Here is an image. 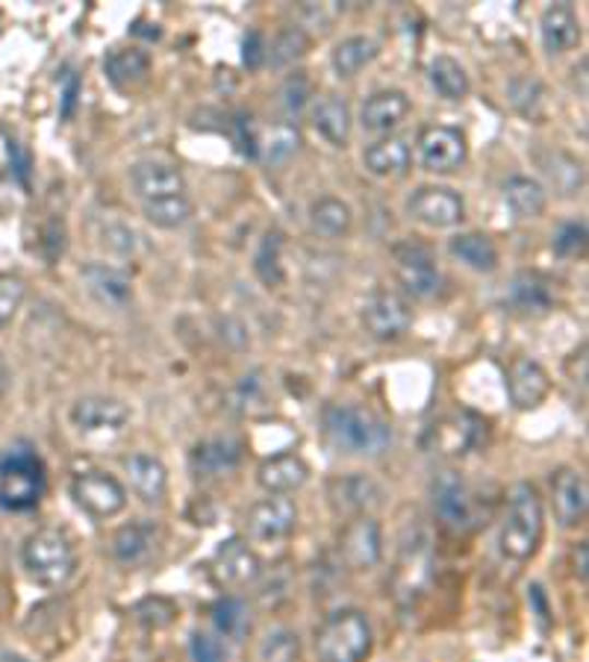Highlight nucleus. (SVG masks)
Segmentation results:
<instances>
[{
  "mask_svg": "<svg viewBox=\"0 0 589 662\" xmlns=\"http://www.w3.org/2000/svg\"><path fill=\"white\" fill-rule=\"evenodd\" d=\"M213 575L222 586L239 589V586L254 583L260 577V557L242 539H227L215 551Z\"/></svg>",
  "mask_w": 589,
  "mask_h": 662,
  "instance_id": "nucleus-20",
  "label": "nucleus"
},
{
  "mask_svg": "<svg viewBox=\"0 0 589 662\" xmlns=\"http://www.w3.org/2000/svg\"><path fill=\"white\" fill-rule=\"evenodd\" d=\"M24 298V283L19 277H0V318H10Z\"/></svg>",
  "mask_w": 589,
  "mask_h": 662,
  "instance_id": "nucleus-49",
  "label": "nucleus"
},
{
  "mask_svg": "<svg viewBox=\"0 0 589 662\" xmlns=\"http://www.w3.org/2000/svg\"><path fill=\"white\" fill-rule=\"evenodd\" d=\"M375 39H368V36H351V39L339 42L337 50H333V71H337V78L342 80L357 78L363 68L375 62Z\"/></svg>",
  "mask_w": 589,
  "mask_h": 662,
  "instance_id": "nucleus-36",
  "label": "nucleus"
},
{
  "mask_svg": "<svg viewBox=\"0 0 589 662\" xmlns=\"http://www.w3.org/2000/svg\"><path fill=\"white\" fill-rule=\"evenodd\" d=\"M554 253H557V257H566V260L584 257V253H587V224H584V221L563 224L557 236H554Z\"/></svg>",
  "mask_w": 589,
  "mask_h": 662,
  "instance_id": "nucleus-45",
  "label": "nucleus"
},
{
  "mask_svg": "<svg viewBox=\"0 0 589 662\" xmlns=\"http://www.w3.org/2000/svg\"><path fill=\"white\" fill-rule=\"evenodd\" d=\"M407 212L410 218H415L425 227L434 230H448L457 227L466 218V203L455 189H445V186H422L410 194L407 201Z\"/></svg>",
  "mask_w": 589,
  "mask_h": 662,
  "instance_id": "nucleus-10",
  "label": "nucleus"
},
{
  "mask_svg": "<svg viewBox=\"0 0 589 662\" xmlns=\"http://www.w3.org/2000/svg\"><path fill=\"white\" fill-rule=\"evenodd\" d=\"M130 486L145 504H163L165 492H168V471L151 453H133L125 460Z\"/></svg>",
  "mask_w": 589,
  "mask_h": 662,
  "instance_id": "nucleus-25",
  "label": "nucleus"
},
{
  "mask_svg": "<svg viewBox=\"0 0 589 662\" xmlns=\"http://www.w3.org/2000/svg\"><path fill=\"white\" fill-rule=\"evenodd\" d=\"M540 29L549 54H566L580 42V21L575 10L566 7V3H554V7L542 12Z\"/></svg>",
  "mask_w": 589,
  "mask_h": 662,
  "instance_id": "nucleus-27",
  "label": "nucleus"
},
{
  "mask_svg": "<svg viewBox=\"0 0 589 662\" xmlns=\"http://www.w3.org/2000/svg\"><path fill=\"white\" fill-rule=\"evenodd\" d=\"M83 283H86L89 295L104 307L125 309L127 304H133V280L113 265L89 262V265H83Z\"/></svg>",
  "mask_w": 589,
  "mask_h": 662,
  "instance_id": "nucleus-21",
  "label": "nucleus"
},
{
  "mask_svg": "<svg viewBox=\"0 0 589 662\" xmlns=\"http://www.w3.org/2000/svg\"><path fill=\"white\" fill-rule=\"evenodd\" d=\"M360 318H363V327L375 342H398L413 324L410 307L404 304V298H398L396 292H375L363 304Z\"/></svg>",
  "mask_w": 589,
  "mask_h": 662,
  "instance_id": "nucleus-11",
  "label": "nucleus"
},
{
  "mask_svg": "<svg viewBox=\"0 0 589 662\" xmlns=\"http://www.w3.org/2000/svg\"><path fill=\"white\" fill-rule=\"evenodd\" d=\"M281 250H283V233L281 230L266 233V239L260 241L257 257H254V271H257V277H260L266 286H281L283 277H286V274H283Z\"/></svg>",
  "mask_w": 589,
  "mask_h": 662,
  "instance_id": "nucleus-39",
  "label": "nucleus"
},
{
  "mask_svg": "<svg viewBox=\"0 0 589 662\" xmlns=\"http://www.w3.org/2000/svg\"><path fill=\"white\" fill-rule=\"evenodd\" d=\"M48 489V469L27 441L10 445L0 457V509L30 512L36 509Z\"/></svg>",
  "mask_w": 589,
  "mask_h": 662,
  "instance_id": "nucleus-2",
  "label": "nucleus"
},
{
  "mask_svg": "<svg viewBox=\"0 0 589 662\" xmlns=\"http://www.w3.org/2000/svg\"><path fill=\"white\" fill-rule=\"evenodd\" d=\"M145 210V218L154 224V227H163V230H175V227H184L189 215H192V203L186 194L180 198H165V201L154 203H142Z\"/></svg>",
  "mask_w": 589,
  "mask_h": 662,
  "instance_id": "nucleus-41",
  "label": "nucleus"
},
{
  "mask_svg": "<svg viewBox=\"0 0 589 662\" xmlns=\"http://www.w3.org/2000/svg\"><path fill=\"white\" fill-rule=\"evenodd\" d=\"M7 151H10V159H12V168H15V174H19V180L27 186L30 180V154L21 147V142H15V139H10L7 142Z\"/></svg>",
  "mask_w": 589,
  "mask_h": 662,
  "instance_id": "nucleus-51",
  "label": "nucleus"
},
{
  "mask_svg": "<svg viewBox=\"0 0 589 662\" xmlns=\"http://www.w3.org/2000/svg\"><path fill=\"white\" fill-rule=\"evenodd\" d=\"M434 509L445 528L472 530L481 524V504L460 471H443L434 483Z\"/></svg>",
  "mask_w": 589,
  "mask_h": 662,
  "instance_id": "nucleus-7",
  "label": "nucleus"
},
{
  "mask_svg": "<svg viewBox=\"0 0 589 662\" xmlns=\"http://www.w3.org/2000/svg\"><path fill=\"white\" fill-rule=\"evenodd\" d=\"M313 127H316L319 135H325L330 144L345 147L351 139V127H354L349 101H342L339 95L321 97L319 104L313 106Z\"/></svg>",
  "mask_w": 589,
  "mask_h": 662,
  "instance_id": "nucleus-28",
  "label": "nucleus"
},
{
  "mask_svg": "<svg viewBox=\"0 0 589 662\" xmlns=\"http://www.w3.org/2000/svg\"><path fill=\"white\" fill-rule=\"evenodd\" d=\"M419 156H422V165L427 172L451 174L466 163L469 147H466V139L460 130L434 125L419 133Z\"/></svg>",
  "mask_w": 589,
  "mask_h": 662,
  "instance_id": "nucleus-12",
  "label": "nucleus"
},
{
  "mask_svg": "<svg viewBox=\"0 0 589 662\" xmlns=\"http://www.w3.org/2000/svg\"><path fill=\"white\" fill-rule=\"evenodd\" d=\"M136 239H139V236H136L133 230L121 227V224H109L107 230H104V245H109V248L118 250V253H133Z\"/></svg>",
  "mask_w": 589,
  "mask_h": 662,
  "instance_id": "nucleus-50",
  "label": "nucleus"
},
{
  "mask_svg": "<svg viewBox=\"0 0 589 662\" xmlns=\"http://www.w3.org/2000/svg\"><path fill=\"white\" fill-rule=\"evenodd\" d=\"M71 498L92 519H113L127 507V489L107 471H86L71 481Z\"/></svg>",
  "mask_w": 589,
  "mask_h": 662,
  "instance_id": "nucleus-8",
  "label": "nucleus"
},
{
  "mask_svg": "<svg viewBox=\"0 0 589 662\" xmlns=\"http://www.w3.org/2000/svg\"><path fill=\"white\" fill-rule=\"evenodd\" d=\"M328 495L330 504L339 509V512H366L368 507H375L380 500V489L377 483L366 474H349V477H333L328 483Z\"/></svg>",
  "mask_w": 589,
  "mask_h": 662,
  "instance_id": "nucleus-26",
  "label": "nucleus"
},
{
  "mask_svg": "<svg viewBox=\"0 0 589 662\" xmlns=\"http://www.w3.org/2000/svg\"><path fill=\"white\" fill-rule=\"evenodd\" d=\"M351 221H354V212L342 198H319V201L309 206V224L319 236H328V239H337V236H345L351 230Z\"/></svg>",
  "mask_w": 589,
  "mask_h": 662,
  "instance_id": "nucleus-33",
  "label": "nucleus"
},
{
  "mask_svg": "<svg viewBox=\"0 0 589 662\" xmlns=\"http://www.w3.org/2000/svg\"><path fill=\"white\" fill-rule=\"evenodd\" d=\"M587 557H589V547L587 542H578V547H575V577H578L580 583H587Z\"/></svg>",
  "mask_w": 589,
  "mask_h": 662,
  "instance_id": "nucleus-54",
  "label": "nucleus"
},
{
  "mask_svg": "<svg viewBox=\"0 0 589 662\" xmlns=\"http://www.w3.org/2000/svg\"><path fill=\"white\" fill-rule=\"evenodd\" d=\"M130 182L142 203L165 201V198H180L186 194L184 174L175 165L160 163V159H142L130 168Z\"/></svg>",
  "mask_w": 589,
  "mask_h": 662,
  "instance_id": "nucleus-17",
  "label": "nucleus"
},
{
  "mask_svg": "<svg viewBox=\"0 0 589 662\" xmlns=\"http://www.w3.org/2000/svg\"><path fill=\"white\" fill-rule=\"evenodd\" d=\"M210 618H213L215 636L219 639H231V642H242L248 630H251V610L245 601L239 598H222L215 601L213 610H210Z\"/></svg>",
  "mask_w": 589,
  "mask_h": 662,
  "instance_id": "nucleus-34",
  "label": "nucleus"
},
{
  "mask_svg": "<svg viewBox=\"0 0 589 662\" xmlns=\"http://www.w3.org/2000/svg\"><path fill=\"white\" fill-rule=\"evenodd\" d=\"M257 147H262V154H266V163H271V165L286 163L290 156L298 154V147H301L298 127H295V125L271 127L269 133H266V139H260V142H257Z\"/></svg>",
  "mask_w": 589,
  "mask_h": 662,
  "instance_id": "nucleus-40",
  "label": "nucleus"
},
{
  "mask_svg": "<svg viewBox=\"0 0 589 662\" xmlns=\"http://www.w3.org/2000/svg\"><path fill=\"white\" fill-rule=\"evenodd\" d=\"M504 201L516 218H540L545 212V189L531 177H510L504 182Z\"/></svg>",
  "mask_w": 589,
  "mask_h": 662,
  "instance_id": "nucleus-35",
  "label": "nucleus"
},
{
  "mask_svg": "<svg viewBox=\"0 0 589 662\" xmlns=\"http://www.w3.org/2000/svg\"><path fill=\"white\" fill-rule=\"evenodd\" d=\"M136 615H139V618H142L145 624L163 627V624H168L172 618H175V606L168 604V601L163 604V598H148L145 604H139Z\"/></svg>",
  "mask_w": 589,
  "mask_h": 662,
  "instance_id": "nucleus-48",
  "label": "nucleus"
},
{
  "mask_svg": "<svg viewBox=\"0 0 589 662\" xmlns=\"http://www.w3.org/2000/svg\"><path fill=\"white\" fill-rule=\"evenodd\" d=\"M434 575V547L427 530H410L401 545L396 566V595L401 604H413L422 595Z\"/></svg>",
  "mask_w": 589,
  "mask_h": 662,
  "instance_id": "nucleus-6",
  "label": "nucleus"
},
{
  "mask_svg": "<svg viewBox=\"0 0 589 662\" xmlns=\"http://www.w3.org/2000/svg\"><path fill=\"white\" fill-rule=\"evenodd\" d=\"M21 563L36 583L59 589L78 571V551L62 530L42 528L30 533L21 547Z\"/></svg>",
  "mask_w": 589,
  "mask_h": 662,
  "instance_id": "nucleus-4",
  "label": "nucleus"
},
{
  "mask_svg": "<svg viewBox=\"0 0 589 662\" xmlns=\"http://www.w3.org/2000/svg\"><path fill=\"white\" fill-rule=\"evenodd\" d=\"M309 45H313V42H309V36L304 33V29L290 27V29H283L281 36L271 42V48H266V59H269L274 68H286V66H292L295 59L307 57Z\"/></svg>",
  "mask_w": 589,
  "mask_h": 662,
  "instance_id": "nucleus-42",
  "label": "nucleus"
},
{
  "mask_svg": "<svg viewBox=\"0 0 589 662\" xmlns=\"http://www.w3.org/2000/svg\"><path fill=\"white\" fill-rule=\"evenodd\" d=\"M309 477L307 462L295 457V453H281V457H271L260 465L257 471V483L269 495H290V492L301 489Z\"/></svg>",
  "mask_w": 589,
  "mask_h": 662,
  "instance_id": "nucleus-24",
  "label": "nucleus"
},
{
  "mask_svg": "<svg viewBox=\"0 0 589 662\" xmlns=\"http://www.w3.org/2000/svg\"><path fill=\"white\" fill-rule=\"evenodd\" d=\"M339 557L345 559V566L354 571H368L375 568L384 557V536L380 524L372 516H357L345 524L339 536Z\"/></svg>",
  "mask_w": 589,
  "mask_h": 662,
  "instance_id": "nucleus-13",
  "label": "nucleus"
},
{
  "mask_svg": "<svg viewBox=\"0 0 589 662\" xmlns=\"http://www.w3.org/2000/svg\"><path fill=\"white\" fill-rule=\"evenodd\" d=\"M298 657H301L298 634H292V630H286V627L269 634L260 645L262 662H298Z\"/></svg>",
  "mask_w": 589,
  "mask_h": 662,
  "instance_id": "nucleus-44",
  "label": "nucleus"
},
{
  "mask_svg": "<svg viewBox=\"0 0 589 662\" xmlns=\"http://www.w3.org/2000/svg\"><path fill=\"white\" fill-rule=\"evenodd\" d=\"M545 528V512H542L540 492L531 483H516L507 495V512H504L498 547L513 563H525L537 554Z\"/></svg>",
  "mask_w": 589,
  "mask_h": 662,
  "instance_id": "nucleus-3",
  "label": "nucleus"
},
{
  "mask_svg": "<svg viewBox=\"0 0 589 662\" xmlns=\"http://www.w3.org/2000/svg\"><path fill=\"white\" fill-rule=\"evenodd\" d=\"M78 88H80V80L71 74L68 78V86H66V109H62V116H71L74 113V101H78Z\"/></svg>",
  "mask_w": 589,
  "mask_h": 662,
  "instance_id": "nucleus-55",
  "label": "nucleus"
},
{
  "mask_svg": "<svg viewBox=\"0 0 589 662\" xmlns=\"http://www.w3.org/2000/svg\"><path fill=\"white\" fill-rule=\"evenodd\" d=\"M448 250H451V257H457L472 271H481V274H490V271L498 269V250L481 233H460V236L448 241Z\"/></svg>",
  "mask_w": 589,
  "mask_h": 662,
  "instance_id": "nucleus-32",
  "label": "nucleus"
},
{
  "mask_svg": "<svg viewBox=\"0 0 589 662\" xmlns=\"http://www.w3.org/2000/svg\"><path fill=\"white\" fill-rule=\"evenodd\" d=\"M483 436V422L472 413H451L431 424L427 430V448H434L448 457H463V453L474 451L478 441Z\"/></svg>",
  "mask_w": 589,
  "mask_h": 662,
  "instance_id": "nucleus-16",
  "label": "nucleus"
},
{
  "mask_svg": "<svg viewBox=\"0 0 589 662\" xmlns=\"http://www.w3.org/2000/svg\"><path fill=\"white\" fill-rule=\"evenodd\" d=\"M104 71H107V80L116 88H133L148 80L151 57L139 48H116L109 50L107 59H104Z\"/></svg>",
  "mask_w": 589,
  "mask_h": 662,
  "instance_id": "nucleus-30",
  "label": "nucleus"
},
{
  "mask_svg": "<svg viewBox=\"0 0 589 662\" xmlns=\"http://www.w3.org/2000/svg\"><path fill=\"white\" fill-rule=\"evenodd\" d=\"M10 365H7V359L0 356V398L7 394V389H10Z\"/></svg>",
  "mask_w": 589,
  "mask_h": 662,
  "instance_id": "nucleus-56",
  "label": "nucleus"
},
{
  "mask_svg": "<svg viewBox=\"0 0 589 662\" xmlns=\"http://www.w3.org/2000/svg\"><path fill=\"white\" fill-rule=\"evenodd\" d=\"M396 260V277L407 295L413 298H431L439 288V269H436L434 253L419 245V241H401L392 248Z\"/></svg>",
  "mask_w": 589,
  "mask_h": 662,
  "instance_id": "nucleus-9",
  "label": "nucleus"
},
{
  "mask_svg": "<svg viewBox=\"0 0 589 662\" xmlns=\"http://www.w3.org/2000/svg\"><path fill=\"white\" fill-rule=\"evenodd\" d=\"M363 165L375 177H398L410 168V144L398 135L377 139L363 151Z\"/></svg>",
  "mask_w": 589,
  "mask_h": 662,
  "instance_id": "nucleus-29",
  "label": "nucleus"
},
{
  "mask_svg": "<svg viewBox=\"0 0 589 662\" xmlns=\"http://www.w3.org/2000/svg\"><path fill=\"white\" fill-rule=\"evenodd\" d=\"M130 422V410L116 398L89 394L71 406V424L80 433H118Z\"/></svg>",
  "mask_w": 589,
  "mask_h": 662,
  "instance_id": "nucleus-18",
  "label": "nucleus"
},
{
  "mask_svg": "<svg viewBox=\"0 0 589 662\" xmlns=\"http://www.w3.org/2000/svg\"><path fill=\"white\" fill-rule=\"evenodd\" d=\"M236 142H239L242 154L257 156V139L251 133V118H239L236 121Z\"/></svg>",
  "mask_w": 589,
  "mask_h": 662,
  "instance_id": "nucleus-53",
  "label": "nucleus"
},
{
  "mask_svg": "<svg viewBox=\"0 0 589 662\" xmlns=\"http://www.w3.org/2000/svg\"><path fill=\"white\" fill-rule=\"evenodd\" d=\"M551 392L549 371L528 356H519L507 371V394L516 410H533L540 406Z\"/></svg>",
  "mask_w": 589,
  "mask_h": 662,
  "instance_id": "nucleus-19",
  "label": "nucleus"
},
{
  "mask_svg": "<svg viewBox=\"0 0 589 662\" xmlns=\"http://www.w3.org/2000/svg\"><path fill=\"white\" fill-rule=\"evenodd\" d=\"M372 645H375L372 624L360 610H339L328 615L316 630L319 662H366Z\"/></svg>",
  "mask_w": 589,
  "mask_h": 662,
  "instance_id": "nucleus-5",
  "label": "nucleus"
},
{
  "mask_svg": "<svg viewBox=\"0 0 589 662\" xmlns=\"http://www.w3.org/2000/svg\"><path fill=\"white\" fill-rule=\"evenodd\" d=\"M192 471L198 477H219L227 474L242 462V441L233 436H215L201 445H195L192 451Z\"/></svg>",
  "mask_w": 589,
  "mask_h": 662,
  "instance_id": "nucleus-23",
  "label": "nucleus"
},
{
  "mask_svg": "<svg viewBox=\"0 0 589 662\" xmlns=\"http://www.w3.org/2000/svg\"><path fill=\"white\" fill-rule=\"evenodd\" d=\"M295 524H298V509L283 495L262 498L245 516V528L254 542H281L295 530Z\"/></svg>",
  "mask_w": 589,
  "mask_h": 662,
  "instance_id": "nucleus-14",
  "label": "nucleus"
},
{
  "mask_svg": "<svg viewBox=\"0 0 589 662\" xmlns=\"http://www.w3.org/2000/svg\"><path fill=\"white\" fill-rule=\"evenodd\" d=\"M309 101V80L307 74L295 71L292 78H286V83L281 86V106L290 113V116H298L301 109L307 106Z\"/></svg>",
  "mask_w": 589,
  "mask_h": 662,
  "instance_id": "nucleus-46",
  "label": "nucleus"
},
{
  "mask_svg": "<svg viewBox=\"0 0 589 662\" xmlns=\"http://www.w3.org/2000/svg\"><path fill=\"white\" fill-rule=\"evenodd\" d=\"M507 298L519 312H549L551 304H554V295H551V283L537 271H519L513 277L510 288H507Z\"/></svg>",
  "mask_w": 589,
  "mask_h": 662,
  "instance_id": "nucleus-31",
  "label": "nucleus"
},
{
  "mask_svg": "<svg viewBox=\"0 0 589 662\" xmlns=\"http://www.w3.org/2000/svg\"><path fill=\"white\" fill-rule=\"evenodd\" d=\"M427 74H431V86L445 97V101H463L469 95V74H466V68L457 62L455 57H436L427 68Z\"/></svg>",
  "mask_w": 589,
  "mask_h": 662,
  "instance_id": "nucleus-37",
  "label": "nucleus"
},
{
  "mask_svg": "<svg viewBox=\"0 0 589 662\" xmlns=\"http://www.w3.org/2000/svg\"><path fill=\"white\" fill-rule=\"evenodd\" d=\"M262 59H266V42H262L260 33L254 29V33H248V39H245V66L260 68Z\"/></svg>",
  "mask_w": 589,
  "mask_h": 662,
  "instance_id": "nucleus-52",
  "label": "nucleus"
},
{
  "mask_svg": "<svg viewBox=\"0 0 589 662\" xmlns=\"http://www.w3.org/2000/svg\"><path fill=\"white\" fill-rule=\"evenodd\" d=\"M189 657L192 662H227V648L219 636L192 634L189 639Z\"/></svg>",
  "mask_w": 589,
  "mask_h": 662,
  "instance_id": "nucleus-47",
  "label": "nucleus"
},
{
  "mask_svg": "<svg viewBox=\"0 0 589 662\" xmlns=\"http://www.w3.org/2000/svg\"><path fill=\"white\" fill-rule=\"evenodd\" d=\"M407 116H410V97L398 88H384L363 104L360 125L366 127L368 133H389V130L404 125Z\"/></svg>",
  "mask_w": 589,
  "mask_h": 662,
  "instance_id": "nucleus-22",
  "label": "nucleus"
},
{
  "mask_svg": "<svg viewBox=\"0 0 589 662\" xmlns=\"http://www.w3.org/2000/svg\"><path fill=\"white\" fill-rule=\"evenodd\" d=\"M551 507L561 528H578L587 519L589 486L584 471L561 469L551 477Z\"/></svg>",
  "mask_w": 589,
  "mask_h": 662,
  "instance_id": "nucleus-15",
  "label": "nucleus"
},
{
  "mask_svg": "<svg viewBox=\"0 0 589 662\" xmlns=\"http://www.w3.org/2000/svg\"><path fill=\"white\" fill-rule=\"evenodd\" d=\"M545 174H549L551 186L561 194H575L580 186H584V168H580L578 159L569 154H554Z\"/></svg>",
  "mask_w": 589,
  "mask_h": 662,
  "instance_id": "nucleus-43",
  "label": "nucleus"
},
{
  "mask_svg": "<svg viewBox=\"0 0 589 662\" xmlns=\"http://www.w3.org/2000/svg\"><path fill=\"white\" fill-rule=\"evenodd\" d=\"M321 424L330 445L349 457H380L392 445V427L357 403H333L325 410Z\"/></svg>",
  "mask_w": 589,
  "mask_h": 662,
  "instance_id": "nucleus-1",
  "label": "nucleus"
},
{
  "mask_svg": "<svg viewBox=\"0 0 589 662\" xmlns=\"http://www.w3.org/2000/svg\"><path fill=\"white\" fill-rule=\"evenodd\" d=\"M154 536L156 530L145 521H136V524H127L116 533L113 539V554H116L118 563H139V559H145L151 554V547H154Z\"/></svg>",
  "mask_w": 589,
  "mask_h": 662,
  "instance_id": "nucleus-38",
  "label": "nucleus"
}]
</instances>
